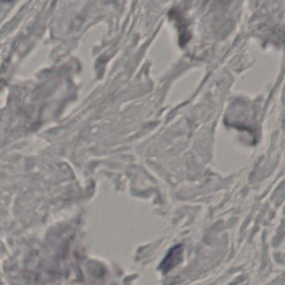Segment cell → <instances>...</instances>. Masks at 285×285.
Wrapping results in <instances>:
<instances>
[{"label": "cell", "mask_w": 285, "mask_h": 285, "mask_svg": "<svg viewBox=\"0 0 285 285\" xmlns=\"http://www.w3.org/2000/svg\"><path fill=\"white\" fill-rule=\"evenodd\" d=\"M183 252L182 245L174 247L173 249H171L170 253H168V255L166 257L164 261L162 262V266H161L162 270L168 272L170 269L179 264L183 258Z\"/></svg>", "instance_id": "cell-1"}]
</instances>
